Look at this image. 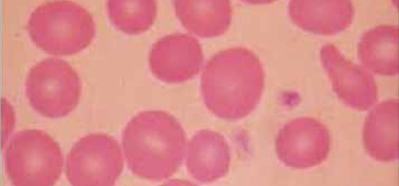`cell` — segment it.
Listing matches in <instances>:
<instances>
[{"instance_id":"cell-1","label":"cell","mask_w":399,"mask_h":186,"mask_svg":"<svg viewBox=\"0 0 399 186\" xmlns=\"http://www.w3.org/2000/svg\"><path fill=\"white\" fill-rule=\"evenodd\" d=\"M264 78L262 64L252 51L242 47L220 51L208 61L201 76L204 103L220 118L242 119L258 105Z\"/></svg>"},{"instance_id":"cell-2","label":"cell","mask_w":399,"mask_h":186,"mask_svg":"<svg viewBox=\"0 0 399 186\" xmlns=\"http://www.w3.org/2000/svg\"><path fill=\"white\" fill-rule=\"evenodd\" d=\"M122 144L133 174L146 180L162 181L174 175L182 165L186 137L179 121L169 112L145 110L127 123Z\"/></svg>"},{"instance_id":"cell-3","label":"cell","mask_w":399,"mask_h":186,"mask_svg":"<svg viewBox=\"0 0 399 186\" xmlns=\"http://www.w3.org/2000/svg\"><path fill=\"white\" fill-rule=\"evenodd\" d=\"M36 47L54 55H71L86 48L96 34L91 13L70 0L46 1L31 13L26 25Z\"/></svg>"},{"instance_id":"cell-4","label":"cell","mask_w":399,"mask_h":186,"mask_svg":"<svg viewBox=\"0 0 399 186\" xmlns=\"http://www.w3.org/2000/svg\"><path fill=\"white\" fill-rule=\"evenodd\" d=\"M5 171L16 186H50L59 180L64 157L59 144L46 132L25 129L15 133L4 154Z\"/></svg>"},{"instance_id":"cell-5","label":"cell","mask_w":399,"mask_h":186,"mask_svg":"<svg viewBox=\"0 0 399 186\" xmlns=\"http://www.w3.org/2000/svg\"><path fill=\"white\" fill-rule=\"evenodd\" d=\"M25 87L31 106L50 118L69 114L81 94L77 72L68 62L58 58L45 59L34 65L27 73Z\"/></svg>"},{"instance_id":"cell-6","label":"cell","mask_w":399,"mask_h":186,"mask_svg":"<svg viewBox=\"0 0 399 186\" xmlns=\"http://www.w3.org/2000/svg\"><path fill=\"white\" fill-rule=\"evenodd\" d=\"M123 168L120 145L106 133H94L82 137L66 158V176L74 186H112Z\"/></svg>"},{"instance_id":"cell-7","label":"cell","mask_w":399,"mask_h":186,"mask_svg":"<svg viewBox=\"0 0 399 186\" xmlns=\"http://www.w3.org/2000/svg\"><path fill=\"white\" fill-rule=\"evenodd\" d=\"M278 159L287 166L304 169L321 164L331 147L329 131L317 119L300 117L285 123L275 139Z\"/></svg>"},{"instance_id":"cell-8","label":"cell","mask_w":399,"mask_h":186,"mask_svg":"<svg viewBox=\"0 0 399 186\" xmlns=\"http://www.w3.org/2000/svg\"><path fill=\"white\" fill-rule=\"evenodd\" d=\"M320 58L333 91L344 103L366 110L376 102L377 86L366 69L347 59L331 43L321 47Z\"/></svg>"},{"instance_id":"cell-9","label":"cell","mask_w":399,"mask_h":186,"mask_svg":"<svg viewBox=\"0 0 399 186\" xmlns=\"http://www.w3.org/2000/svg\"><path fill=\"white\" fill-rule=\"evenodd\" d=\"M202 61V50L198 40L179 33L159 39L152 45L148 57L152 74L168 84L192 79L199 73Z\"/></svg>"},{"instance_id":"cell-10","label":"cell","mask_w":399,"mask_h":186,"mask_svg":"<svg viewBox=\"0 0 399 186\" xmlns=\"http://www.w3.org/2000/svg\"><path fill=\"white\" fill-rule=\"evenodd\" d=\"M288 12L292 22L303 30L333 35L350 25L354 8L349 0H292Z\"/></svg>"},{"instance_id":"cell-11","label":"cell","mask_w":399,"mask_h":186,"mask_svg":"<svg viewBox=\"0 0 399 186\" xmlns=\"http://www.w3.org/2000/svg\"><path fill=\"white\" fill-rule=\"evenodd\" d=\"M230 151L219 133L209 129L197 132L188 143L186 165L191 175L201 183L216 181L228 173Z\"/></svg>"},{"instance_id":"cell-12","label":"cell","mask_w":399,"mask_h":186,"mask_svg":"<svg viewBox=\"0 0 399 186\" xmlns=\"http://www.w3.org/2000/svg\"><path fill=\"white\" fill-rule=\"evenodd\" d=\"M363 142L368 154L377 160L398 159V99L382 101L369 112L364 123Z\"/></svg>"},{"instance_id":"cell-13","label":"cell","mask_w":399,"mask_h":186,"mask_svg":"<svg viewBox=\"0 0 399 186\" xmlns=\"http://www.w3.org/2000/svg\"><path fill=\"white\" fill-rule=\"evenodd\" d=\"M176 15L190 32L201 37L224 34L231 21V2L227 0H176Z\"/></svg>"},{"instance_id":"cell-14","label":"cell","mask_w":399,"mask_h":186,"mask_svg":"<svg viewBox=\"0 0 399 186\" xmlns=\"http://www.w3.org/2000/svg\"><path fill=\"white\" fill-rule=\"evenodd\" d=\"M358 52L362 65L373 73L398 74V26L382 24L365 32L358 44Z\"/></svg>"},{"instance_id":"cell-15","label":"cell","mask_w":399,"mask_h":186,"mask_svg":"<svg viewBox=\"0 0 399 186\" xmlns=\"http://www.w3.org/2000/svg\"><path fill=\"white\" fill-rule=\"evenodd\" d=\"M108 15L115 27L128 34L144 32L153 24L157 12L154 0H108Z\"/></svg>"}]
</instances>
